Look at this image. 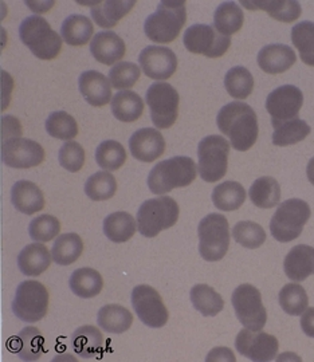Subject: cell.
Listing matches in <instances>:
<instances>
[{
	"mask_svg": "<svg viewBox=\"0 0 314 362\" xmlns=\"http://www.w3.org/2000/svg\"><path fill=\"white\" fill-rule=\"evenodd\" d=\"M216 124L238 152L249 151L258 140V118L254 109L245 103L238 101L223 106L216 117Z\"/></svg>",
	"mask_w": 314,
	"mask_h": 362,
	"instance_id": "6da1fadb",
	"label": "cell"
},
{
	"mask_svg": "<svg viewBox=\"0 0 314 362\" xmlns=\"http://www.w3.org/2000/svg\"><path fill=\"white\" fill-rule=\"evenodd\" d=\"M197 169L191 157L176 156L160 161L148 176V187L155 194H165L175 188L191 185L197 179Z\"/></svg>",
	"mask_w": 314,
	"mask_h": 362,
	"instance_id": "7a4b0ae2",
	"label": "cell"
},
{
	"mask_svg": "<svg viewBox=\"0 0 314 362\" xmlns=\"http://www.w3.org/2000/svg\"><path fill=\"white\" fill-rule=\"evenodd\" d=\"M187 22L185 1H160L156 11L145 19V35L156 43H170Z\"/></svg>",
	"mask_w": 314,
	"mask_h": 362,
	"instance_id": "3957f363",
	"label": "cell"
},
{
	"mask_svg": "<svg viewBox=\"0 0 314 362\" xmlns=\"http://www.w3.org/2000/svg\"><path fill=\"white\" fill-rule=\"evenodd\" d=\"M21 40L31 52L43 61L57 58L62 49V38L52 30L50 23L38 15L26 18L19 27Z\"/></svg>",
	"mask_w": 314,
	"mask_h": 362,
	"instance_id": "277c9868",
	"label": "cell"
},
{
	"mask_svg": "<svg viewBox=\"0 0 314 362\" xmlns=\"http://www.w3.org/2000/svg\"><path fill=\"white\" fill-rule=\"evenodd\" d=\"M179 214L178 203L170 196L149 199L137 212L139 231L145 238H155L161 231L173 227L179 220Z\"/></svg>",
	"mask_w": 314,
	"mask_h": 362,
	"instance_id": "5b68a950",
	"label": "cell"
},
{
	"mask_svg": "<svg viewBox=\"0 0 314 362\" xmlns=\"http://www.w3.org/2000/svg\"><path fill=\"white\" fill-rule=\"evenodd\" d=\"M310 207L301 199H289L275 211L270 221V231L275 240L289 243L297 239L310 218Z\"/></svg>",
	"mask_w": 314,
	"mask_h": 362,
	"instance_id": "8992f818",
	"label": "cell"
},
{
	"mask_svg": "<svg viewBox=\"0 0 314 362\" xmlns=\"http://www.w3.org/2000/svg\"><path fill=\"white\" fill-rule=\"evenodd\" d=\"M199 252L207 262L222 260L230 247V227L226 216L209 214L199 223Z\"/></svg>",
	"mask_w": 314,
	"mask_h": 362,
	"instance_id": "52a82bcc",
	"label": "cell"
},
{
	"mask_svg": "<svg viewBox=\"0 0 314 362\" xmlns=\"http://www.w3.org/2000/svg\"><path fill=\"white\" fill-rule=\"evenodd\" d=\"M49 291L38 281H25L18 286L13 311L23 322L34 324L43 320L49 310Z\"/></svg>",
	"mask_w": 314,
	"mask_h": 362,
	"instance_id": "ba28073f",
	"label": "cell"
},
{
	"mask_svg": "<svg viewBox=\"0 0 314 362\" xmlns=\"http://www.w3.org/2000/svg\"><path fill=\"white\" fill-rule=\"evenodd\" d=\"M230 144L222 136H207L197 146L200 177L207 182L223 179L227 173Z\"/></svg>",
	"mask_w": 314,
	"mask_h": 362,
	"instance_id": "9c48e42d",
	"label": "cell"
},
{
	"mask_svg": "<svg viewBox=\"0 0 314 362\" xmlns=\"http://www.w3.org/2000/svg\"><path fill=\"white\" fill-rule=\"evenodd\" d=\"M145 101L151 110V119L158 129H170L179 116V93L165 82H155L146 91Z\"/></svg>",
	"mask_w": 314,
	"mask_h": 362,
	"instance_id": "30bf717a",
	"label": "cell"
},
{
	"mask_svg": "<svg viewBox=\"0 0 314 362\" xmlns=\"http://www.w3.org/2000/svg\"><path fill=\"white\" fill-rule=\"evenodd\" d=\"M231 302L236 310V318L246 329L260 332L267 321V313L262 303L260 290L250 284L238 286Z\"/></svg>",
	"mask_w": 314,
	"mask_h": 362,
	"instance_id": "8fae6325",
	"label": "cell"
},
{
	"mask_svg": "<svg viewBox=\"0 0 314 362\" xmlns=\"http://www.w3.org/2000/svg\"><path fill=\"white\" fill-rule=\"evenodd\" d=\"M184 46L192 54H202L207 58H221L231 46V38L222 35L209 25H194L184 33Z\"/></svg>",
	"mask_w": 314,
	"mask_h": 362,
	"instance_id": "7c38bea8",
	"label": "cell"
},
{
	"mask_svg": "<svg viewBox=\"0 0 314 362\" xmlns=\"http://www.w3.org/2000/svg\"><path fill=\"white\" fill-rule=\"evenodd\" d=\"M132 308L137 317L148 327L158 329L168 322L170 314L161 296L153 287L136 286L132 291Z\"/></svg>",
	"mask_w": 314,
	"mask_h": 362,
	"instance_id": "4fadbf2b",
	"label": "cell"
},
{
	"mask_svg": "<svg viewBox=\"0 0 314 362\" xmlns=\"http://www.w3.org/2000/svg\"><path fill=\"white\" fill-rule=\"evenodd\" d=\"M303 105L302 91L293 85H284L272 91L266 100V110L273 127H278L298 117Z\"/></svg>",
	"mask_w": 314,
	"mask_h": 362,
	"instance_id": "5bb4252c",
	"label": "cell"
},
{
	"mask_svg": "<svg viewBox=\"0 0 314 362\" xmlns=\"http://www.w3.org/2000/svg\"><path fill=\"white\" fill-rule=\"evenodd\" d=\"M45 149L40 144L28 139H11L1 144V160L7 167L28 169L38 167L45 160Z\"/></svg>",
	"mask_w": 314,
	"mask_h": 362,
	"instance_id": "9a60e30c",
	"label": "cell"
},
{
	"mask_svg": "<svg viewBox=\"0 0 314 362\" xmlns=\"http://www.w3.org/2000/svg\"><path fill=\"white\" fill-rule=\"evenodd\" d=\"M236 348L251 361L266 362L274 360L278 353V339L264 332L243 329L236 338Z\"/></svg>",
	"mask_w": 314,
	"mask_h": 362,
	"instance_id": "2e32d148",
	"label": "cell"
},
{
	"mask_svg": "<svg viewBox=\"0 0 314 362\" xmlns=\"http://www.w3.org/2000/svg\"><path fill=\"white\" fill-rule=\"evenodd\" d=\"M139 64L148 78L165 81L178 69V57L168 47L148 46L139 55Z\"/></svg>",
	"mask_w": 314,
	"mask_h": 362,
	"instance_id": "e0dca14e",
	"label": "cell"
},
{
	"mask_svg": "<svg viewBox=\"0 0 314 362\" xmlns=\"http://www.w3.org/2000/svg\"><path fill=\"white\" fill-rule=\"evenodd\" d=\"M129 149L136 160L143 163H153L165 152V140L158 130L143 128L132 134Z\"/></svg>",
	"mask_w": 314,
	"mask_h": 362,
	"instance_id": "ac0fdd59",
	"label": "cell"
},
{
	"mask_svg": "<svg viewBox=\"0 0 314 362\" xmlns=\"http://www.w3.org/2000/svg\"><path fill=\"white\" fill-rule=\"evenodd\" d=\"M91 52L94 59L103 65H117V62L124 58L127 47L116 33L100 31L91 42Z\"/></svg>",
	"mask_w": 314,
	"mask_h": 362,
	"instance_id": "d6986e66",
	"label": "cell"
},
{
	"mask_svg": "<svg viewBox=\"0 0 314 362\" xmlns=\"http://www.w3.org/2000/svg\"><path fill=\"white\" fill-rule=\"evenodd\" d=\"M79 91L85 101L94 107H103L110 103L112 85L109 78L100 71L89 70L81 74L78 79Z\"/></svg>",
	"mask_w": 314,
	"mask_h": 362,
	"instance_id": "ffe728a7",
	"label": "cell"
},
{
	"mask_svg": "<svg viewBox=\"0 0 314 362\" xmlns=\"http://www.w3.org/2000/svg\"><path fill=\"white\" fill-rule=\"evenodd\" d=\"M258 65L267 74H281L296 64L297 57L286 45H267L258 52Z\"/></svg>",
	"mask_w": 314,
	"mask_h": 362,
	"instance_id": "44dd1931",
	"label": "cell"
},
{
	"mask_svg": "<svg viewBox=\"0 0 314 362\" xmlns=\"http://www.w3.org/2000/svg\"><path fill=\"white\" fill-rule=\"evenodd\" d=\"M284 270L289 279L293 282H303L306 278L313 275V247L305 245L293 247L284 262Z\"/></svg>",
	"mask_w": 314,
	"mask_h": 362,
	"instance_id": "7402d4cb",
	"label": "cell"
},
{
	"mask_svg": "<svg viewBox=\"0 0 314 362\" xmlns=\"http://www.w3.org/2000/svg\"><path fill=\"white\" fill-rule=\"evenodd\" d=\"M13 207L26 215H34L45 208V196L40 187L31 181L21 180L11 189Z\"/></svg>",
	"mask_w": 314,
	"mask_h": 362,
	"instance_id": "603a6c76",
	"label": "cell"
},
{
	"mask_svg": "<svg viewBox=\"0 0 314 362\" xmlns=\"http://www.w3.org/2000/svg\"><path fill=\"white\" fill-rule=\"evenodd\" d=\"M86 6H91V13L93 21L103 28H113L118 25V22L136 6V1H91L83 3Z\"/></svg>",
	"mask_w": 314,
	"mask_h": 362,
	"instance_id": "cb8c5ba5",
	"label": "cell"
},
{
	"mask_svg": "<svg viewBox=\"0 0 314 362\" xmlns=\"http://www.w3.org/2000/svg\"><path fill=\"white\" fill-rule=\"evenodd\" d=\"M52 255L42 243L27 245L18 257V267L26 276H40L52 264Z\"/></svg>",
	"mask_w": 314,
	"mask_h": 362,
	"instance_id": "d4e9b609",
	"label": "cell"
},
{
	"mask_svg": "<svg viewBox=\"0 0 314 362\" xmlns=\"http://www.w3.org/2000/svg\"><path fill=\"white\" fill-rule=\"evenodd\" d=\"M73 349L83 357L93 358L101 354L105 349V338L100 329L92 325H85L78 327L71 337Z\"/></svg>",
	"mask_w": 314,
	"mask_h": 362,
	"instance_id": "484cf974",
	"label": "cell"
},
{
	"mask_svg": "<svg viewBox=\"0 0 314 362\" xmlns=\"http://www.w3.org/2000/svg\"><path fill=\"white\" fill-rule=\"evenodd\" d=\"M100 327L110 334H122L131 329L133 315L131 311L121 305H106L101 308L97 315Z\"/></svg>",
	"mask_w": 314,
	"mask_h": 362,
	"instance_id": "4316f807",
	"label": "cell"
},
{
	"mask_svg": "<svg viewBox=\"0 0 314 362\" xmlns=\"http://www.w3.org/2000/svg\"><path fill=\"white\" fill-rule=\"evenodd\" d=\"M112 113L121 122H134L144 113V101L136 91H118L112 100Z\"/></svg>",
	"mask_w": 314,
	"mask_h": 362,
	"instance_id": "83f0119b",
	"label": "cell"
},
{
	"mask_svg": "<svg viewBox=\"0 0 314 362\" xmlns=\"http://www.w3.org/2000/svg\"><path fill=\"white\" fill-rule=\"evenodd\" d=\"M69 286L77 297L91 299L97 297L103 291L104 279L97 270L83 267L71 274Z\"/></svg>",
	"mask_w": 314,
	"mask_h": 362,
	"instance_id": "f1b7e54d",
	"label": "cell"
},
{
	"mask_svg": "<svg viewBox=\"0 0 314 362\" xmlns=\"http://www.w3.org/2000/svg\"><path fill=\"white\" fill-rule=\"evenodd\" d=\"M13 349L25 361L40 360L45 351V338L40 329L28 326L13 338Z\"/></svg>",
	"mask_w": 314,
	"mask_h": 362,
	"instance_id": "f546056e",
	"label": "cell"
},
{
	"mask_svg": "<svg viewBox=\"0 0 314 362\" xmlns=\"http://www.w3.org/2000/svg\"><path fill=\"white\" fill-rule=\"evenodd\" d=\"M93 33L92 21H89L88 16L78 13L67 16L61 27L62 38L70 46H85L92 38Z\"/></svg>",
	"mask_w": 314,
	"mask_h": 362,
	"instance_id": "4dcf8cb0",
	"label": "cell"
},
{
	"mask_svg": "<svg viewBox=\"0 0 314 362\" xmlns=\"http://www.w3.org/2000/svg\"><path fill=\"white\" fill-rule=\"evenodd\" d=\"M211 197L215 207L224 212H230L243 206L246 191L243 185L236 181H224L214 188Z\"/></svg>",
	"mask_w": 314,
	"mask_h": 362,
	"instance_id": "1f68e13d",
	"label": "cell"
},
{
	"mask_svg": "<svg viewBox=\"0 0 314 362\" xmlns=\"http://www.w3.org/2000/svg\"><path fill=\"white\" fill-rule=\"evenodd\" d=\"M137 221L128 212H115L104 220V233L113 243H125L136 233Z\"/></svg>",
	"mask_w": 314,
	"mask_h": 362,
	"instance_id": "d6a6232c",
	"label": "cell"
},
{
	"mask_svg": "<svg viewBox=\"0 0 314 362\" xmlns=\"http://www.w3.org/2000/svg\"><path fill=\"white\" fill-rule=\"evenodd\" d=\"M245 7L251 8L252 11L255 10H263L269 13L275 21L285 22V23H291L297 21L301 16V4L296 0L293 1H243L242 3Z\"/></svg>",
	"mask_w": 314,
	"mask_h": 362,
	"instance_id": "836d02e7",
	"label": "cell"
},
{
	"mask_svg": "<svg viewBox=\"0 0 314 362\" xmlns=\"http://www.w3.org/2000/svg\"><path fill=\"white\" fill-rule=\"evenodd\" d=\"M245 22V15L236 1H224L214 13V27L226 37L238 33Z\"/></svg>",
	"mask_w": 314,
	"mask_h": 362,
	"instance_id": "e575fe53",
	"label": "cell"
},
{
	"mask_svg": "<svg viewBox=\"0 0 314 362\" xmlns=\"http://www.w3.org/2000/svg\"><path fill=\"white\" fill-rule=\"evenodd\" d=\"M83 251V242L77 233H64L57 236L52 246V260L59 266H69L78 260Z\"/></svg>",
	"mask_w": 314,
	"mask_h": 362,
	"instance_id": "d590c367",
	"label": "cell"
},
{
	"mask_svg": "<svg viewBox=\"0 0 314 362\" xmlns=\"http://www.w3.org/2000/svg\"><path fill=\"white\" fill-rule=\"evenodd\" d=\"M249 194L250 200L255 207L269 209L279 203L281 187L273 177L263 176L252 182V185L250 187Z\"/></svg>",
	"mask_w": 314,
	"mask_h": 362,
	"instance_id": "8d00e7d4",
	"label": "cell"
},
{
	"mask_svg": "<svg viewBox=\"0 0 314 362\" xmlns=\"http://www.w3.org/2000/svg\"><path fill=\"white\" fill-rule=\"evenodd\" d=\"M191 302L204 317H215L224 308L222 296L207 285H197L191 288Z\"/></svg>",
	"mask_w": 314,
	"mask_h": 362,
	"instance_id": "74e56055",
	"label": "cell"
},
{
	"mask_svg": "<svg viewBox=\"0 0 314 362\" xmlns=\"http://www.w3.org/2000/svg\"><path fill=\"white\" fill-rule=\"evenodd\" d=\"M224 88L236 100H246L254 90V78L243 66H236L227 71L224 77Z\"/></svg>",
	"mask_w": 314,
	"mask_h": 362,
	"instance_id": "f35d334b",
	"label": "cell"
},
{
	"mask_svg": "<svg viewBox=\"0 0 314 362\" xmlns=\"http://www.w3.org/2000/svg\"><path fill=\"white\" fill-rule=\"evenodd\" d=\"M117 191L116 177L107 172H97L85 182V194L93 202H105L112 199Z\"/></svg>",
	"mask_w": 314,
	"mask_h": 362,
	"instance_id": "ab89813d",
	"label": "cell"
},
{
	"mask_svg": "<svg viewBox=\"0 0 314 362\" xmlns=\"http://www.w3.org/2000/svg\"><path fill=\"white\" fill-rule=\"evenodd\" d=\"M310 134V127L306 121L294 118L274 128L273 144L277 146H289L301 143Z\"/></svg>",
	"mask_w": 314,
	"mask_h": 362,
	"instance_id": "60d3db41",
	"label": "cell"
},
{
	"mask_svg": "<svg viewBox=\"0 0 314 362\" xmlns=\"http://www.w3.org/2000/svg\"><path fill=\"white\" fill-rule=\"evenodd\" d=\"M46 132L54 139L70 141L78 136V124L66 112H54L46 119Z\"/></svg>",
	"mask_w": 314,
	"mask_h": 362,
	"instance_id": "b9f144b4",
	"label": "cell"
},
{
	"mask_svg": "<svg viewBox=\"0 0 314 362\" xmlns=\"http://www.w3.org/2000/svg\"><path fill=\"white\" fill-rule=\"evenodd\" d=\"M278 299L282 310L294 317L303 314L309 305V298L305 288L297 284L284 286V288L279 291Z\"/></svg>",
	"mask_w": 314,
	"mask_h": 362,
	"instance_id": "7bdbcfd3",
	"label": "cell"
},
{
	"mask_svg": "<svg viewBox=\"0 0 314 362\" xmlns=\"http://www.w3.org/2000/svg\"><path fill=\"white\" fill-rule=\"evenodd\" d=\"M291 42L300 52L302 62L314 66V23L301 22L293 27Z\"/></svg>",
	"mask_w": 314,
	"mask_h": 362,
	"instance_id": "ee69618b",
	"label": "cell"
},
{
	"mask_svg": "<svg viewBox=\"0 0 314 362\" xmlns=\"http://www.w3.org/2000/svg\"><path fill=\"white\" fill-rule=\"evenodd\" d=\"M95 160L100 168L104 170H117L127 161L124 146L115 140H106L100 144L95 151Z\"/></svg>",
	"mask_w": 314,
	"mask_h": 362,
	"instance_id": "f6af8a7d",
	"label": "cell"
},
{
	"mask_svg": "<svg viewBox=\"0 0 314 362\" xmlns=\"http://www.w3.org/2000/svg\"><path fill=\"white\" fill-rule=\"evenodd\" d=\"M233 236L236 243L250 250H255L266 242V233L258 223L239 221L233 228Z\"/></svg>",
	"mask_w": 314,
	"mask_h": 362,
	"instance_id": "bcb514c9",
	"label": "cell"
},
{
	"mask_svg": "<svg viewBox=\"0 0 314 362\" xmlns=\"http://www.w3.org/2000/svg\"><path fill=\"white\" fill-rule=\"evenodd\" d=\"M61 233V223L52 215H40L31 220L28 226L30 238L35 242H50Z\"/></svg>",
	"mask_w": 314,
	"mask_h": 362,
	"instance_id": "7dc6e473",
	"label": "cell"
},
{
	"mask_svg": "<svg viewBox=\"0 0 314 362\" xmlns=\"http://www.w3.org/2000/svg\"><path fill=\"white\" fill-rule=\"evenodd\" d=\"M141 70L136 64L132 62H121L113 66L109 71V81L112 88L121 90L133 88L140 79Z\"/></svg>",
	"mask_w": 314,
	"mask_h": 362,
	"instance_id": "c3c4849f",
	"label": "cell"
},
{
	"mask_svg": "<svg viewBox=\"0 0 314 362\" xmlns=\"http://www.w3.org/2000/svg\"><path fill=\"white\" fill-rule=\"evenodd\" d=\"M59 164L71 173L79 172L85 164V151L82 145L76 141H67L59 149Z\"/></svg>",
	"mask_w": 314,
	"mask_h": 362,
	"instance_id": "681fc988",
	"label": "cell"
},
{
	"mask_svg": "<svg viewBox=\"0 0 314 362\" xmlns=\"http://www.w3.org/2000/svg\"><path fill=\"white\" fill-rule=\"evenodd\" d=\"M22 137V125L13 116H6L1 118V139L3 141L19 139Z\"/></svg>",
	"mask_w": 314,
	"mask_h": 362,
	"instance_id": "f907efd6",
	"label": "cell"
},
{
	"mask_svg": "<svg viewBox=\"0 0 314 362\" xmlns=\"http://www.w3.org/2000/svg\"><path fill=\"white\" fill-rule=\"evenodd\" d=\"M13 79L8 76L7 71H1V93H3V103H1V109L6 110L7 105L10 103V94L13 90Z\"/></svg>",
	"mask_w": 314,
	"mask_h": 362,
	"instance_id": "816d5d0a",
	"label": "cell"
},
{
	"mask_svg": "<svg viewBox=\"0 0 314 362\" xmlns=\"http://www.w3.org/2000/svg\"><path fill=\"white\" fill-rule=\"evenodd\" d=\"M301 329L306 336L314 338V308H308L301 314Z\"/></svg>",
	"mask_w": 314,
	"mask_h": 362,
	"instance_id": "f5cc1de1",
	"label": "cell"
},
{
	"mask_svg": "<svg viewBox=\"0 0 314 362\" xmlns=\"http://www.w3.org/2000/svg\"><path fill=\"white\" fill-rule=\"evenodd\" d=\"M27 6H30L34 13H47L49 8L54 6V1H49V3H46V1H35V3L27 1Z\"/></svg>",
	"mask_w": 314,
	"mask_h": 362,
	"instance_id": "db71d44e",
	"label": "cell"
},
{
	"mask_svg": "<svg viewBox=\"0 0 314 362\" xmlns=\"http://www.w3.org/2000/svg\"><path fill=\"white\" fill-rule=\"evenodd\" d=\"M306 175H308V179L314 185V157L309 161L308 164V168H306Z\"/></svg>",
	"mask_w": 314,
	"mask_h": 362,
	"instance_id": "11a10c76",
	"label": "cell"
}]
</instances>
